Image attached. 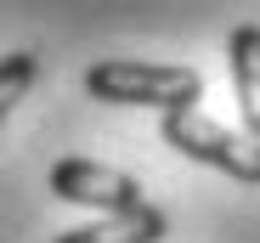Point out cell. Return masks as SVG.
Here are the masks:
<instances>
[{"mask_svg": "<svg viewBox=\"0 0 260 243\" xmlns=\"http://www.w3.org/2000/svg\"><path fill=\"white\" fill-rule=\"evenodd\" d=\"M85 91H91L96 102H113V108H158V113H176V108H198L204 79H198V68H181V62L108 57V62L85 68Z\"/></svg>", "mask_w": 260, "mask_h": 243, "instance_id": "1", "label": "cell"}, {"mask_svg": "<svg viewBox=\"0 0 260 243\" xmlns=\"http://www.w3.org/2000/svg\"><path fill=\"white\" fill-rule=\"evenodd\" d=\"M226 68H232V91H238L243 130L260 142V23H238L226 34Z\"/></svg>", "mask_w": 260, "mask_h": 243, "instance_id": "4", "label": "cell"}, {"mask_svg": "<svg viewBox=\"0 0 260 243\" xmlns=\"http://www.w3.org/2000/svg\"><path fill=\"white\" fill-rule=\"evenodd\" d=\"M34 74H40V57L34 51H6V57H0V125H6V113L28 96Z\"/></svg>", "mask_w": 260, "mask_h": 243, "instance_id": "6", "label": "cell"}, {"mask_svg": "<svg viewBox=\"0 0 260 243\" xmlns=\"http://www.w3.org/2000/svg\"><path fill=\"white\" fill-rule=\"evenodd\" d=\"M164 232H170L164 210L158 204H142V210H124V215H102L91 226H74L57 243H158Z\"/></svg>", "mask_w": 260, "mask_h": 243, "instance_id": "5", "label": "cell"}, {"mask_svg": "<svg viewBox=\"0 0 260 243\" xmlns=\"http://www.w3.org/2000/svg\"><path fill=\"white\" fill-rule=\"evenodd\" d=\"M158 136H164V147L198 158V164L221 170V176H232V181H243V187H260V142H254L249 130H243V136L226 130L221 119H209L204 108L164 113V119H158Z\"/></svg>", "mask_w": 260, "mask_h": 243, "instance_id": "2", "label": "cell"}, {"mask_svg": "<svg viewBox=\"0 0 260 243\" xmlns=\"http://www.w3.org/2000/svg\"><path fill=\"white\" fill-rule=\"evenodd\" d=\"M51 192L62 204H85V210H102V215H124V210H142V181L124 176L113 164H96V158H57L51 164Z\"/></svg>", "mask_w": 260, "mask_h": 243, "instance_id": "3", "label": "cell"}]
</instances>
